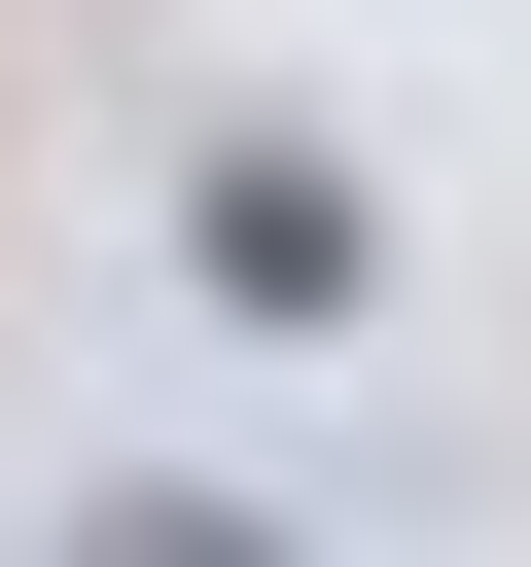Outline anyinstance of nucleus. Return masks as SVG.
Wrapping results in <instances>:
<instances>
[{
	"instance_id": "obj_2",
	"label": "nucleus",
	"mask_w": 531,
	"mask_h": 567,
	"mask_svg": "<svg viewBox=\"0 0 531 567\" xmlns=\"http://www.w3.org/2000/svg\"><path fill=\"white\" fill-rule=\"evenodd\" d=\"M106 567H283V532H212V496H142V532H106Z\"/></svg>"
},
{
	"instance_id": "obj_1",
	"label": "nucleus",
	"mask_w": 531,
	"mask_h": 567,
	"mask_svg": "<svg viewBox=\"0 0 531 567\" xmlns=\"http://www.w3.org/2000/svg\"><path fill=\"white\" fill-rule=\"evenodd\" d=\"M212 284H248V319H354V213H319V177L248 142V177H212Z\"/></svg>"
}]
</instances>
